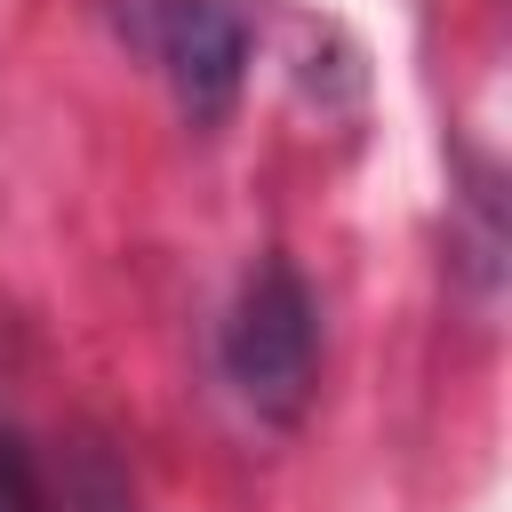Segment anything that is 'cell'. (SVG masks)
<instances>
[{
    "instance_id": "cell-3",
    "label": "cell",
    "mask_w": 512,
    "mask_h": 512,
    "mask_svg": "<svg viewBox=\"0 0 512 512\" xmlns=\"http://www.w3.org/2000/svg\"><path fill=\"white\" fill-rule=\"evenodd\" d=\"M0 512H40V488H32V472H24L8 432H0Z\"/></svg>"
},
{
    "instance_id": "cell-1",
    "label": "cell",
    "mask_w": 512,
    "mask_h": 512,
    "mask_svg": "<svg viewBox=\"0 0 512 512\" xmlns=\"http://www.w3.org/2000/svg\"><path fill=\"white\" fill-rule=\"evenodd\" d=\"M224 376L256 416H272V424L304 416L312 376H320V320L288 264H256L240 280L232 320H224Z\"/></svg>"
},
{
    "instance_id": "cell-2",
    "label": "cell",
    "mask_w": 512,
    "mask_h": 512,
    "mask_svg": "<svg viewBox=\"0 0 512 512\" xmlns=\"http://www.w3.org/2000/svg\"><path fill=\"white\" fill-rule=\"evenodd\" d=\"M144 48L168 72L176 104L192 120H224L248 72V24L232 0H152L144 8Z\"/></svg>"
}]
</instances>
